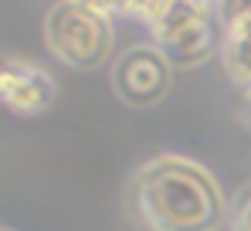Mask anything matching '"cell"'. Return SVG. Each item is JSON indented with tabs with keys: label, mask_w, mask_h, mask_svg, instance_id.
<instances>
[{
	"label": "cell",
	"mask_w": 251,
	"mask_h": 231,
	"mask_svg": "<svg viewBox=\"0 0 251 231\" xmlns=\"http://www.w3.org/2000/svg\"><path fill=\"white\" fill-rule=\"evenodd\" d=\"M54 99V82L51 75L21 58L0 61V102L17 109V113H41Z\"/></svg>",
	"instance_id": "cell-4"
},
{
	"label": "cell",
	"mask_w": 251,
	"mask_h": 231,
	"mask_svg": "<svg viewBox=\"0 0 251 231\" xmlns=\"http://www.w3.org/2000/svg\"><path fill=\"white\" fill-rule=\"evenodd\" d=\"M75 3H82V7L95 10V14H105V17H119L123 14V0H75Z\"/></svg>",
	"instance_id": "cell-9"
},
{
	"label": "cell",
	"mask_w": 251,
	"mask_h": 231,
	"mask_svg": "<svg viewBox=\"0 0 251 231\" xmlns=\"http://www.w3.org/2000/svg\"><path fill=\"white\" fill-rule=\"evenodd\" d=\"M221 41H224V31H221L217 14H214L207 21H201V24L180 31L176 38L163 41L160 51L167 55V61L173 68H194V65H204V61H207L210 55L221 48Z\"/></svg>",
	"instance_id": "cell-5"
},
{
	"label": "cell",
	"mask_w": 251,
	"mask_h": 231,
	"mask_svg": "<svg viewBox=\"0 0 251 231\" xmlns=\"http://www.w3.org/2000/svg\"><path fill=\"white\" fill-rule=\"evenodd\" d=\"M251 17V0H221L217 3V21H221V31H231L238 24H245Z\"/></svg>",
	"instance_id": "cell-7"
},
{
	"label": "cell",
	"mask_w": 251,
	"mask_h": 231,
	"mask_svg": "<svg viewBox=\"0 0 251 231\" xmlns=\"http://www.w3.org/2000/svg\"><path fill=\"white\" fill-rule=\"evenodd\" d=\"M0 231H7V228H0Z\"/></svg>",
	"instance_id": "cell-10"
},
{
	"label": "cell",
	"mask_w": 251,
	"mask_h": 231,
	"mask_svg": "<svg viewBox=\"0 0 251 231\" xmlns=\"http://www.w3.org/2000/svg\"><path fill=\"white\" fill-rule=\"evenodd\" d=\"M132 201L150 231H217L227 221L217 177L190 156L163 153L146 160L136 170Z\"/></svg>",
	"instance_id": "cell-1"
},
{
	"label": "cell",
	"mask_w": 251,
	"mask_h": 231,
	"mask_svg": "<svg viewBox=\"0 0 251 231\" xmlns=\"http://www.w3.org/2000/svg\"><path fill=\"white\" fill-rule=\"evenodd\" d=\"M170 82L173 65L160 51V44H132L112 68V88L129 106H156L170 92Z\"/></svg>",
	"instance_id": "cell-3"
},
{
	"label": "cell",
	"mask_w": 251,
	"mask_h": 231,
	"mask_svg": "<svg viewBox=\"0 0 251 231\" xmlns=\"http://www.w3.org/2000/svg\"><path fill=\"white\" fill-rule=\"evenodd\" d=\"M227 225H231V231H251V184L241 187L234 204L227 207Z\"/></svg>",
	"instance_id": "cell-8"
},
{
	"label": "cell",
	"mask_w": 251,
	"mask_h": 231,
	"mask_svg": "<svg viewBox=\"0 0 251 231\" xmlns=\"http://www.w3.org/2000/svg\"><path fill=\"white\" fill-rule=\"evenodd\" d=\"M221 58H224L227 75L234 78L238 85H245V92H248L251 88V38H245V34H224Z\"/></svg>",
	"instance_id": "cell-6"
},
{
	"label": "cell",
	"mask_w": 251,
	"mask_h": 231,
	"mask_svg": "<svg viewBox=\"0 0 251 231\" xmlns=\"http://www.w3.org/2000/svg\"><path fill=\"white\" fill-rule=\"evenodd\" d=\"M112 17L95 14L75 0H58L48 10L44 41L51 55L72 68H95L112 51Z\"/></svg>",
	"instance_id": "cell-2"
}]
</instances>
